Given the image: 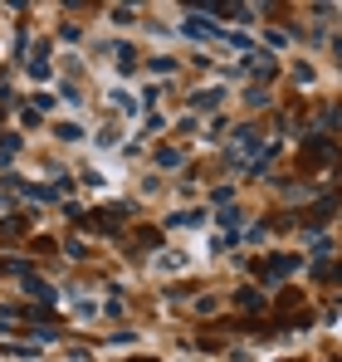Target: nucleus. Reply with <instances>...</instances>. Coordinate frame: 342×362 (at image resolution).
Masks as SVG:
<instances>
[{
	"mask_svg": "<svg viewBox=\"0 0 342 362\" xmlns=\"http://www.w3.org/2000/svg\"><path fill=\"white\" fill-rule=\"evenodd\" d=\"M191 103H196V108H216V103H220V93H196Z\"/></svg>",
	"mask_w": 342,
	"mask_h": 362,
	"instance_id": "4",
	"label": "nucleus"
},
{
	"mask_svg": "<svg viewBox=\"0 0 342 362\" xmlns=\"http://www.w3.org/2000/svg\"><path fill=\"white\" fill-rule=\"evenodd\" d=\"M240 308H264V294H254V289H240Z\"/></svg>",
	"mask_w": 342,
	"mask_h": 362,
	"instance_id": "3",
	"label": "nucleus"
},
{
	"mask_svg": "<svg viewBox=\"0 0 342 362\" xmlns=\"http://www.w3.org/2000/svg\"><path fill=\"white\" fill-rule=\"evenodd\" d=\"M288 269H298V259H293V255H288V259H269V264H264V274H288Z\"/></svg>",
	"mask_w": 342,
	"mask_h": 362,
	"instance_id": "2",
	"label": "nucleus"
},
{
	"mask_svg": "<svg viewBox=\"0 0 342 362\" xmlns=\"http://www.w3.org/2000/svg\"><path fill=\"white\" fill-rule=\"evenodd\" d=\"M333 54H338V64H342V40H333Z\"/></svg>",
	"mask_w": 342,
	"mask_h": 362,
	"instance_id": "5",
	"label": "nucleus"
},
{
	"mask_svg": "<svg viewBox=\"0 0 342 362\" xmlns=\"http://www.w3.org/2000/svg\"><path fill=\"white\" fill-rule=\"evenodd\" d=\"M259 142H264V132H259V127H254V122H249V127H240V132H235V137H230L225 157H230V162H235V167H244V162H249V157H254V152H259Z\"/></svg>",
	"mask_w": 342,
	"mask_h": 362,
	"instance_id": "1",
	"label": "nucleus"
}]
</instances>
